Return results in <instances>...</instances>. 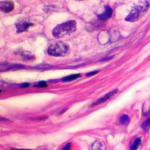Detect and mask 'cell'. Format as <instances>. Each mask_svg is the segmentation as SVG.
<instances>
[{"label": "cell", "instance_id": "cell-1", "mask_svg": "<svg viewBox=\"0 0 150 150\" xmlns=\"http://www.w3.org/2000/svg\"><path fill=\"white\" fill-rule=\"evenodd\" d=\"M76 29V21L71 20L57 26L52 30V35L56 38H62L74 33Z\"/></svg>", "mask_w": 150, "mask_h": 150}, {"label": "cell", "instance_id": "cell-2", "mask_svg": "<svg viewBox=\"0 0 150 150\" xmlns=\"http://www.w3.org/2000/svg\"><path fill=\"white\" fill-rule=\"evenodd\" d=\"M149 4L146 1L135 6L126 17L125 20L129 22H134L141 17L148 10Z\"/></svg>", "mask_w": 150, "mask_h": 150}, {"label": "cell", "instance_id": "cell-3", "mask_svg": "<svg viewBox=\"0 0 150 150\" xmlns=\"http://www.w3.org/2000/svg\"><path fill=\"white\" fill-rule=\"evenodd\" d=\"M69 51V46L62 42L51 44L48 49V54L52 56H63Z\"/></svg>", "mask_w": 150, "mask_h": 150}, {"label": "cell", "instance_id": "cell-4", "mask_svg": "<svg viewBox=\"0 0 150 150\" xmlns=\"http://www.w3.org/2000/svg\"><path fill=\"white\" fill-rule=\"evenodd\" d=\"M117 89H115V90H113V91H110L109 93L105 94L104 96H103V97H101V98H100L98 100L96 101V102H95L94 103H93L91 106H96V105H100L102 103H104L106 101H108V99H109L110 98H112V96L115 94L117 92Z\"/></svg>", "mask_w": 150, "mask_h": 150}, {"label": "cell", "instance_id": "cell-5", "mask_svg": "<svg viewBox=\"0 0 150 150\" xmlns=\"http://www.w3.org/2000/svg\"><path fill=\"white\" fill-rule=\"evenodd\" d=\"M0 8L2 12L4 13H9L12 12L14 8V4L12 2L8 1H1L0 4Z\"/></svg>", "mask_w": 150, "mask_h": 150}, {"label": "cell", "instance_id": "cell-6", "mask_svg": "<svg viewBox=\"0 0 150 150\" xmlns=\"http://www.w3.org/2000/svg\"><path fill=\"white\" fill-rule=\"evenodd\" d=\"M25 68V66L21 64H1V71H10V70H16Z\"/></svg>", "mask_w": 150, "mask_h": 150}, {"label": "cell", "instance_id": "cell-7", "mask_svg": "<svg viewBox=\"0 0 150 150\" xmlns=\"http://www.w3.org/2000/svg\"><path fill=\"white\" fill-rule=\"evenodd\" d=\"M33 26V24L30 23L26 22V21H20L16 24V27L18 33H21L26 31L29 27Z\"/></svg>", "mask_w": 150, "mask_h": 150}, {"label": "cell", "instance_id": "cell-8", "mask_svg": "<svg viewBox=\"0 0 150 150\" xmlns=\"http://www.w3.org/2000/svg\"><path fill=\"white\" fill-rule=\"evenodd\" d=\"M112 14H113L112 9L109 6H105L104 12L103 14L98 15V18L100 20L105 21L107 19H109L112 16Z\"/></svg>", "mask_w": 150, "mask_h": 150}, {"label": "cell", "instance_id": "cell-9", "mask_svg": "<svg viewBox=\"0 0 150 150\" xmlns=\"http://www.w3.org/2000/svg\"><path fill=\"white\" fill-rule=\"evenodd\" d=\"M141 143V138H136L135 140L133 141L132 144L130 145L129 150H137Z\"/></svg>", "mask_w": 150, "mask_h": 150}, {"label": "cell", "instance_id": "cell-10", "mask_svg": "<svg viewBox=\"0 0 150 150\" xmlns=\"http://www.w3.org/2000/svg\"><path fill=\"white\" fill-rule=\"evenodd\" d=\"M80 76V74H71V75H69V76L63 78L62 79V81L64 82H69V81H74L75 79L79 78Z\"/></svg>", "mask_w": 150, "mask_h": 150}, {"label": "cell", "instance_id": "cell-11", "mask_svg": "<svg viewBox=\"0 0 150 150\" xmlns=\"http://www.w3.org/2000/svg\"><path fill=\"white\" fill-rule=\"evenodd\" d=\"M129 121H130L129 117H128V116H127L126 114L122 115L120 118V122L121 124H122V125H125L129 122Z\"/></svg>", "mask_w": 150, "mask_h": 150}, {"label": "cell", "instance_id": "cell-12", "mask_svg": "<svg viewBox=\"0 0 150 150\" xmlns=\"http://www.w3.org/2000/svg\"><path fill=\"white\" fill-rule=\"evenodd\" d=\"M150 127V118L145 121L142 125V128L144 131H148Z\"/></svg>", "mask_w": 150, "mask_h": 150}, {"label": "cell", "instance_id": "cell-13", "mask_svg": "<svg viewBox=\"0 0 150 150\" xmlns=\"http://www.w3.org/2000/svg\"><path fill=\"white\" fill-rule=\"evenodd\" d=\"M92 150H102V145L98 142H96L93 146Z\"/></svg>", "mask_w": 150, "mask_h": 150}, {"label": "cell", "instance_id": "cell-14", "mask_svg": "<svg viewBox=\"0 0 150 150\" xmlns=\"http://www.w3.org/2000/svg\"><path fill=\"white\" fill-rule=\"evenodd\" d=\"M47 86V82L45 81H40L36 85L35 87H40V88H44V87H46Z\"/></svg>", "mask_w": 150, "mask_h": 150}, {"label": "cell", "instance_id": "cell-15", "mask_svg": "<svg viewBox=\"0 0 150 150\" xmlns=\"http://www.w3.org/2000/svg\"><path fill=\"white\" fill-rule=\"evenodd\" d=\"M71 143H68L65 146L63 147V148L62 149V150H70L71 149Z\"/></svg>", "mask_w": 150, "mask_h": 150}, {"label": "cell", "instance_id": "cell-16", "mask_svg": "<svg viewBox=\"0 0 150 150\" xmlns=\"http://www.w3.org/2000/svg\"><path fill=\"white\" fill-rule=\"evenodd\" d=\"M98 72H99V71H97V70L91 71V72H89V73L86 74V76H93V75H95L96 74H97Z\"/></svg>", "mask_w": 150, "mask_h": 150}, {"label": "cell", "instance_id": "cell-17", "mask_svg": "<svg viewBox=\"0 0 150 150\" xmlns=\"http://www.w3.org/2000/svg\"><path fill=\"white\" fill-rule=\"evenodd\" d=\"M113 58V56H108V57H105L104 58L100 60L101 62H104V61H109L112 59Z\"/></svg>", "mask_w": 150, "mask_h": 150}, {"label": "cell", "instance_id": "cell-18", "mask_svg": "<svg viewBox=\"0 0 150 150\" xmlns=\"http://www.w3.org/2000/svg\"><path fill=\"white\" fill-rule=\"evenodd\" d=\"M28 86H29V84H28V83H23V84H21V85H20V87H21V88H23V89L27 88V87H28Z\"/></svg>", "mask_w": 150, "mask_h": 150}, {"label": "cell", "instance_id": "cell-19", "mask_svg": "<svg viewBox=\"0 0 150 150\" xmlns=\"http://www.w3.org/2000/svg\"><path fill=\"white\" fill-rule=\"evenodd\" d=\"M12 150H31L28 149H18V148H12Z\"/></svg>", "mask_w": 150, "mask_h": 150}, {"label": "cell", "instance_id": "cell-20", "mask_svg": "<svg viewBox=\"0 0 150 150\" xmlns=\"http://www.w3.org/2000/svg\"><path fill=\"white\" fill-rule=\"evenodd\" d=\"M78 1H83V0H78Z\"/></svg>", "mask_w": 150, "mask_h": 150}]
</instances>
